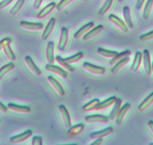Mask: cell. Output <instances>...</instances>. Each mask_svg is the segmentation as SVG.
<instances>
[{
    "label": "cell",
    "mask_w": 153,
    "mask_h": 145,
    "mask_svg": "<svg viewBox=\"0 0 153 145\" xmlns=\"http://www.w3.org/2000/svg\"><path fill=\"white\" fill-rule=\"evenodd\" d=\"M150 144V145H153V142H152V143H150V144Z\"/></svg>",
    "instance_id": "49"
},
{
    "label": "cell",
    "mask_w": 153,
    "mask_h": 145,
    "mask_svg": "<svg viewBox=\"0 0 153 145\" xmlns=\"http://www.w3.org/2000/svg\"><path fill=\"white\" fill-rule=\"evenodd\" d=\"M68 129H69L67 130V135L70 137L74 138L79 135V134H81L84 131V129H85V125L83 123H79L76 126H70Z\"/></svg>",
    "instance_id": "21"
},
{
    "label": "cell",
    "mask_w": 153,
    "mask_h": 145,
    "mask_svg": "<svg viewBox=\"0 0 153 145\" xmlns=\"http://www.w3.org/2000/svg\"><path fill=\"white\" fill-rule=\"evenodd\" d=\"M103 141L102 138H97L94 139V141L91 144V145H100Z\"/></svg>",
    "instance_id": "45"
},
{
    "label": "cell",
    "mask_w": 153,
    "mask_h": 145,
    "mask_svg": "<svg viewBox=\"0 0 153 145\" xmlns=\"http://www.w3.org/2000/svg\"><path fill=\"white\" fill-rule=\"evenodd\" d=\"M25 62L26 64V66L28 67V68L31 71V73H34V75L37 76H40L42 75V71L40 70V69L37 67L35 64V63L34 62L33 59L31 58V57L30 55H26L25 57Z\"/></svg>",
    "instance_id": "13"
},
{
    "label": "cell",
    "mask_w": 153,
    "mask_h": 145,
    "mask_svg": "<svg viewBox=\"0 0 153 145\" xmlns=\"http://www.w3.org/2000/svg\"><path fill=\"white\" fill-rule=\"evenodd\" d=\"M19 25L23 29L31 31H38L43 28V25L40 22H31L25 20L21 21Z\"/></svg>",
    "instance_id": "2"
},
{
    "label": "cell",
    "mask_w": 153,
    "mask_h": 145,
    "mask_svg": "<svg viewBox=\"0 0 153 145\" xmlns=\"http://www.w3.org/2000/svg\"><path fill=\"white\" fill-rule=\"evenodd\" d=\"M11 41V38H10V37H5V38H3L2 40H0V51L3 49V48L5 46L10 44Z\"/></svg>",
    "instance_id": "39"
},
{
    "label": "cell",
    "mask_w": 153,
    "mask_h": 145,
    "mask_svg": "<svg viewBox=\"0 0 153 145\" xmlns=\"http://www.w3.org/2000/svg\"><path fill=\"white\" fill-rule=\"evenodd\" d=\"M9 110L13 112L19 114H28L31 112V108L26 106H20V105L14 104V103H8L7 106Z\"/></svg>",
    "instance_id": "12"
},
{
    "label": "cell",
    "mask_w": 153,
    "mask_h": 145,
    "mask_svg": "<svg viewBox=\"0 0 153 145\" xmlns=\"http://www.w3.org/2000/svg\"><path fill=\"white\" fill-rule=\"evenodd\" d=\"M97 53H98L99 55H102V56L105 57V58H111H111H113L118 52H116V51L108 50V49L100 47L97 49Z\"/></svg>",
    "instance_id": "29"
},
{
    "label": "cell",
    "mask_w": 153,
    "mask_h": 145,
    "mask_svg": "<svg viewBox=\"0 0 153 145\" xmlns=\"http://www.w3.org/2000/svg\"><path fill=\"white\" fill-rule=\"evenodd\" d=\"M45 67H46L47 71L54 73V74L58 75V76H59L62 79H66L67 76H68L67 70H64L62 67H60L57 65H54L53 64H47Z\"/></svg>",
    "instance_id": "3"
},
{
    "label": "cell",
    "mask_w": 153,
    "mask_h": 145,
    "mask_svg": "<svg viewBox=\"0 0 153 145\" xmlns=\"http://www.w3.org/2000/svg\"><path fill=\"white\" fill-rule=\"evenodd\" d=\"M128 62H129V58H128V57H126V58H123V59L120 60V61H117L116 64H114V67H112V69L111 70V73L112 74H116V73H117L123 67H125Z\"/></svg>",
    "instance_id": "24"
},
{
    "label": "cell",
    "mask_w": 153,
    "mask_h": 145,
    "mask_svg": "<svg viewBox=\"0 0 153 145\" xmlns=\"http://www.w3.org/2000/svg\"><path fill=\"white\" fill-rule=\"evenodd\" d=\"M117 100V97L113 96V97H111L109 98H108L107 100H104L102 102H100L99 104L97 105V106L96 107L95 111H102L105 109H108V108L110 107L111 106L114 105V103H115Z\"/></svg>",
    "instance_id": "18"
},
{
    "label": "cell",
    "mask_w": 153,
    "mask_h": 145,
    "mask_svg": "<svg viewBox=\"0 0 153 145\" xmlns=\"http://www.w3.org/2000/svg\"><path fill=\"white\" fill-rule=\"evenodd\" d=\"M83 57H84L83 52H78V53L75 54V55H72V56L67 57V58H64V59H65V61H67L68 64H75V63L79 62V61H81V60L83 58Z\"/></svg>",
    "instance_id": "32"
},
{
    "label": "cell",
    "mask_w": 153,
    "mask_h": 145,
    "mask_svg": "<svg viewBox=\"0 0 153 145\" xmlns=\"http://www.w3.org/2000/svg\"><path fill=\"white\" fill-rule=\"evenodd\" d=\"M54 43L52 41L48 42L47 46L46 49V58L49 64H53L55 62V56H54Z\"/></svg>",
    "instance_id": "19"
},
{
    "label": "cell",
    "mask_w": 153,
    "mask_h": 145,
    "mask_svg": "<svg viewBox=\"0 0 153 145\" xmlns=\"http://www.w3.org/2000/svg\"><path fill=\"white\" fill-rule=\"evenodd\" d=\"M143 64L145 73L149 76L152 73V63L150 59V54L148 49H144L143 52Z\"/></svg>",
    "instance_id": "10"
},
{
    "label": "cell",
    "mask_w": 153,
    "mask_h": 145,
    "mask_svg": "<svg viewBox=\"0 0 153 145\" xmlns=\"http://www.w3.org/2000/svg\"><path fill=\"white\" fill-rule=\"evenodd\" d=\"M83 69L87 71L88 73H91L94 75H98V76H102L105 73V68L103 67H100V66L94 65V64H91L89 62H85L83 63Z\"/></svg>",
    "instance_id": "1"
},
{
    "label": "cell",
    "mask_w": 153,
    "mask_h": 145,
    "mask_svg": "<svg viewBox=\"0 0 153 145\" xmlns=\"http://www.w3.org/2000/svg\"><path fill=\"white\" fill-rule=\"evenodd\" d=\"M47 81L49 83V85L52 87L54 90L55 91V92L57 93L58 95H59L60 97H64L65 96V91L63 88L62 85L60 84V82H58L57 79H55V78L52 77V76H48Z\"/></svg>",
    "instance_id": "6"
},
{
    "label": "cell",
    "mask_w": 153,
    "mask_h": 145,
    "mask_svg": "<svg viewBox=\"0 0 153 145\" xmlns=\"http://www.w3.org/2000/svg\"><path fill=\"white\" fill-rule=\"evenodd\" d=\"M144 2H145V0H137V3H136V6H135L136 9H137V10H140V9L142 8V7H143Z\"/></svg>",
    "instance_id": "43"
},
{
    "label": "cell",
    "mask_w": 153,
    "mask_h": 145,
    "mask_svg": "<svg viewBox=\"0 0 153 145\" xmlns=\"http://www.w3.org/2000/svg\"><path fill=\"white\" fill-rule=\"evenodd\" d=\"M33 132L31 129H28L25 131L24 132L20 133L19 135L13 136L10 138V142L13 144H16L22 143V142L25 141L27 139L29 138L31 135H32Z\"/></svg>",
    "instance_id": "7"
},
{
    "label": "cell",
    "mask_w": 153,
    "mask_h": 145,
    "mask_svg": "<svg viewBox=\"0 0 153 145\" xmlns=\"http://www.w3.org/2000/svg\"><path fill=\"white\" fill-rule=\"evenodd\" d=\"M69 38V31L67 27H62L61 31V36H60L59 42L58 44V50L63 51L67 46L68 43Z\"/></svg>",
    "instance_id": "5"
},
{
    "label": "cell",
    "mask_w": 153,
    "mask_h": 145,
    "mask_svg": "<svg viewBox=\"0 0 153 145\" xmlns=\"http://www.w3.org/2000/svg\"><path fill=\"white\" fill-rule=\"evenodd\" d=\"M131 52L130 50H126L122 52H120V53H117L113 58L111 59V61H109V64L110 65H114L117 61H119L120 60L123 59L124 58H126V57H129L131 55Z\"/></svg>",
    "instance_id": "28"
},
{
    "label": "cell",
    "mask_w": 153,
    "mask_h": 145,
    "mask_svg": "<svg viewBox=\"0 0 153 145\" xmlns=\"http://www.w3.org/2000/svg\"><path fill=\"white\" fill-rule=\"evenodd\" d=\"M14 64L12 62L8 63V64H5V65H4L3 67H1V68H0V80H1L6 74H7V73H10V71H12V70L14 69Z\"/></svg>",
    "instance_id": "31"
},
{
    "label": "cell",
    "mask_w": 153,
    "mask_h": 145,
    "mask_svg": "<svg viewBox=\"0 0 153 145\" xmlns=\"http://www.w3.org/2000/svg\"><path fill=\"white\" fill-rule=\"evenodd\" d=\"M123 15L124 22H125L126 25H127L128 28L132 29V28H134V24H133L132 19H131L130 8L128 6H125V7L123 8Z\"/></svg>",
    "instance_id": "20"
},
{
    "label": "cell",
    "mask_w": 153,
    "mask_h": 145,
    "mask_svg": "<svg viewBox=\"0 0 153 145\" xmlns=\"http://www.w3.org/2000/svg\"><path fill=\"white\" fill-rule=\"evenodd\" d=\"M114 0H105V3L103 4L102 7L100 8V10H99L98 13L100 16H104L109 10H110L111 7L112 5V3H113Z\"/></svg>",
    "instance_id": "36"
},
{
    "label": "cell",
    "mask_w": 153,
    "mask_h": 145,
    "mask_svg": "<svg viewBox=\"0 0 153 145\" xmlns=\"http://www.w3.org/2000/svg\"><path fill=\"white\" fill-rule=\"evenodd\" d=\"M100 102V101L99 99H94V100H91L89 103L84 105L83 107H82V110L85 112H92V111H95L96 107H97V105L99 104Z\"/></svg>",
    "instance_id": "30"
},
{
    "label": "cell",
    "mask_w": 153,
    "mask_h": 145,
    "mask_svg": "<svg viewBox=\"0 0 153 145\" xmlns=\"http://www.w3.org/2000/svg\"><path fill=\"white\" fill-rule=\"evenodd\" d=\"M131 105L130 103H126L124 106H123L120 109L119 112H118L117 115L116 117H115V123H116L117 125H121L123 121L124 118H125L126 115L128 113V111L131 109Z\"/></svg>",
    "instance_id": "9"
},
{
    "label": "cell",
    "mask_w": 153,
    "mask_h": 145,
    "mask_svg": "<svg viewBox=\"0 0 153 145\" xmlns=\"http://www.w3.org/2000/svg\"><path fill=\"white\" fill-rule=\"evenodd\" d=\"M55 22H56V20H55V18H50L49 21L48 22L47 25L45 27L44 30H43V34H42V39H43V40H46V39L49 38V36L51 35V33L52 32V31H53L54 29V27H55Z\"/></svg>",
    "instance_id": "17"
},
{
    "label": "cell",
    "mask_w": 153,
    "mask_h": 145,
    "mask_svg": "<svg viewBox=\"0 0 153 145\" xmlns=\"http://www.w3.org/2000/svg\"><path fill=\"white\" fill-rule=\"evenodd\" d=\"M0 122H1V120H0Z\"/></svg>",
    "instance_id": "51"
},
{
    "label": "cell",
    "mask_w": 153,
    "mask_h": 145,
    "mask_svg": "<svg viewBox=\"0 0 153 145\" xmlns=\"http://www.w3.org/2000/svg\"><path fill=\"white\" fill-rule=\"evenodd\" d=\"M94 27V23L93 22H90L88 23L85 24V25H83L82 27H81L74 34V38L75 39H79L82 37H83V35H85L88 31L91 29L92 28Z\"/></svg>",
    "instance_id": "22"
},
{
    "label": "cell",
    "mask_w": 153,
    "mask_h": 145,
    "mask_svg": "<svg viewBox=\"0 0 153 145\" xmlns=\"http://www.w3.org/2000/svg\"><path fill=\"white\" fill-rule=\"evenodd\" d=\"M85 120L88 123H105L109 120L108 117L102 115H92L86 116Z\"/></svg>",
    "instance_id": "11"
},
{
    "label": "cell",
    "mask_w": 153,
    "mask_h": 145,
    "mask_svg": "<svg viewBox=\"0 0 153 145\" xmlns=\"http://www.w3.org/2000/svg\"><path fill=\"white\" fill-rule=\"evenodd\" d=\"M148 127H149V130L151 131V132L153 134V120H149V122H148Z\"/></svg>",
    "instance_id": "46"
},
{
    "label": "cell",
    "mask_w": 153,
    "mask_h": 145,
    "mask_svg": "<svg viewBox=\"0 0 153 145\" xmlns=\"http://www.w3.org/2000/svg\"><path fill=\"white\" fill-rule=\"evenodd\" d=\"M153 39V30L149 31V32L143 34L140 36V40L141 41H148V40H151Z\"/></svg>",
    "instance_id": "38"
},
{
    "label": "cell",
    "mask_w": 153,
    "mask_h": 145,
    "mask_svg": "<svg viewBox=\"0 0 153 145\" xmlns=\"http://www.w3.org/2000/svg\"><path fill=\"white\" fill-rule=\"evenodd\" d=\"M43 0H34V3H33V7L34 9H39L40 7Z\"/></svg>",
    "instance_id": "42"
},
{
    "label": "cell",
    "mask_w": 153,
    "mask_h": 145,
    "mask_svg": "<svg viewBox=\"0 0 153 145\" xmlns=\"http://www.w3.org/2000/svg\"><path fill=\"white\" fill-rule=\"evenodd\" d=\"M55 7H56V3L55 2L49 3V4L45 6L42 10H40V11L37 13V18L38 19H44V18H46L49 13H52V10L55 8Z\"/></svg>",
    "instance_id": "16"
},
{
    "label": "cell",
    "mask_w": 153,
    "mask_h": 145,
    "mask_svg": "<svg viewBox=\"0 0 153 145\" xmlns=\"http://www.w3.org/2000/svg\"><path fill=\"white\" fill-rule=\"evenodd\" d=\"M123 1H124V0H117L118 2H122Z\"/></svg>",
    "instance_id": "48"
},
{
    "label": "cell",
    "mask_w": 153,
    "mask_h": 145,
    "mask_svg": "<svg viewBox=\"0 0 153 145\" xmlns=\"http://www.w3.org/2000/svg\"><path fill=\"white\" fill-rule=\"evenodd\" d=\"M2 50H3V52H4L5 56L7 57V59L10 60V61H13L16 60V55H15L14 52H13V50H12L10 44H8V45H7V46H4V47L3 48Z\"/></svg>",
    "instance_id": "33"
},
{
    "label": "cell",
    "mask_w": 153,
    "mask_h": 145,
    "mask_svg": "<svg viewBox=\"0 0 153 145\" xmlns=\"http://www.w3.org/2000/svg\"><path fill=\"white\" fill-rule=\"evenodd\" d=\"M73 1H75V0H61L60 2L57 4L55 7H56L57 10H58V12H61L63 10H64V8H65L67 6H68L70 3L73 2Z\"/></svg>",
    "instance_id": "37"
},
{
    "label": "cell",
    "mask_w": 153,
    "mask_h": 145,
    "mask_svg": "<svg viewBox=\"0 0 153 145\" xmlns=\"http://www.w3.org/2000/svg\"><path fill=\"white\" fill-rule=\"evenodd\" d=\"M7 110H8V109H7V106H5V105H4L2 103L0 102V112H1L2 113H6Z\"/></svg>",
    "instance_id": "44"
},
{
    "label": "cell",
    "mask_w": 153,
    "mask_h": 145,
    "mask_svg": "<svg viewBox=\"0 0 153 145\" xmlns=\"http://www.w3.org/2000/svg\"><path fill=\"white\" fill-rule=\"evenodd\" d=\"M31 144L32 145H42L43 144V139L40 136H34L32 138V141H31Z\"/></svg>",
    "instance_id": "40"
},
{
    "label": "cell",
    "mask_w": 153,
    "mask_h": 145,
    "mask_svg": "<svg viewBox=\"0 0 153 145\" xmlns=\"http://www.w3.org/2000/svg\"><path fill=\"white\" fill-rule=\"evenodd\" d=\"M108 19L111 23H113L117 28H119L123 32H127L128 30V27L126 25L125 22L123 21L120 18L114 14H110L108 16Z\"/></svg>",
    "instance_id": "8"
},
{
    "label": "cell",
    "mask_w": 153,
    "mask_h": 145,
    "mask_svg": "<svg viewBox=\"0 0 153 145\" xmlns=\"http://www.w3.org/2000/svg\"><path fill=\"white\" fill-rule=\"evenodd\" d=\"M58 109H59L60 115H61V118H62L64 126H65V128H70L71 126L72 121L68 110H67V108H66V106L64 105H60L59 107H58Z\"/></svg>",
    "instance_id": "4"
},
{
    "label": "cell",
    "mask_w": 153,
    "mask_h": 145,
    "mask_svg": "<svg viewBox=\"0 0 153 145\" xmlns=\"http://www.w3.org/2000/svg\"><path fill=\"white\" fill-rule=\"evenodd\" d=\"M13 1V0H2L1 1H0V10L7 7Z\"/></svg>",
    "instance_id": "41"
},
{
    "label": "cell",
    "mask_w": 153,
    "mask_h": 145,
    "mask_svg": "<svg viewBox=\"0 0 153 145\" xmlns=\"http://www.w3.org/2000/svg\"><path fill=\"white\" fill-rule=\"evenodd\" d=\"M25 1V0H17V1L16 2V4H15L12 7V8L10 9V11H9L10 14L12 15V16H14V15H16V13H17L18 12L21 10V8H22V6H23Z\"/></svg>",
    "instance_id": "34"
},
{
    "label": "cell",
    "mask_w": 153,
    "mask_h": 145,
    "mask_svg": "<svg viewBox=\"0 0 153 145\" xmlns=\"http://www.w3.org/2000/svg\"><path fill=\"white\" fill-rule=\"evenodd\" d=\"M153 6V0H147L146 5L144 7V10H143V18L144 19H148L150 15L151 10H152Z\"/></svg>",
    "instance_id": "35"
},
{
    "label": "cell",
    "mask_w": 153,
    "mask_h": 145,
    "mask_svg": "<svg viewBox=\"0 0 153 145\" xmlns=\"http://www.w3.org/2000/svg\"><path fill=\"white\" fill-rule=\"evenodd\" d=\"M153 103V92L151 93L147 97L144 99L143 101L140 103V104L138 106V110L140 112H144L145 110L148 109L149 106Z\"/></svg>",
    "instance_id": "25"
},
{
    "label": "cell",
    "mask_w": 153,
    "mask_h": 145,
    "mask_svg": "<svg viewBox=\"0 0 153 145\" xmlns=\"http://www.w3.org/2000/svg\"><path fill=\"white\" fill-rule=\"evenodd\" d=\"M103 29V25H99L97 26L94 27V28H91L90 31H88L85 35H83L82 39L84 41H88V40H91L94 37H97Z\"/></svg>",
    "instance_id": "14"
},
{
    "label": "cell",
    "mask_w": 153,
    "mask_h": 145,
    "mask_svg": "<svg viewBox=\"0 0 153 145\" xmlns=\"http://www.w3.org/2000/svg\"><path fill=\"white\" fill-rule=\"evenodd\" d=\"M121 105H122V100L120 98H117L116 101L114 103V107L112 109L111 112H110L108 115L109 120H114L116 117L117 115L118 112H119L120 109L121 108Z\"/></svg>",
    "instance_id": "26"
},
{
    "label": "cell",
    "mask_w": 153,
    "mask_h": 145,
    "mask_svg": "<svg viewBox=\"0 0 153 145\" xmlns=\"http://www.w3.org/2000/svg\"><path fill=\"white\" fill-rule=\"evenodd\" d=\"M142 59H143V53L140 51H137L134 55V61L132 63V65L131 67V70L132 72H137L142 63Z\"/></svg>",
    "instance_id": "23"
},
{
    "label": "cell",
    "mask_w": 153,
    "mask_h": 145,
    "mask_svg": "<svg viewBox=\"0 0 153 145\" xmlns=\"http://www.w3.org/2000/svg\"><path fill=\"white\" fill-rule=\"evenodd\" d=\"M83 1H88V0H83Z\"/></svg>",
    "instance_id": "50"
},
{
    "label": "cell",
    "mask_w": 153,
    "mask_h": 145,
    "mask_svg": "<svg viewBox=\"0 0 153 145\" xmlns=\"http://www.w3.org/2000/svg\"><path fill=\"white\" fill-rule=\"evenodd\" d=\"M55 59L56 60L57 62H58L64 70H67V71L70 72V73H73V72L75 71L74 67H72L71 64H68V63L65 61V59L63 58L61 56H60V55H57L56 57H55Z\"/></svg>",
    "instance_id": "27"
},
{
    "label": "cell",
    "mask_w": 153,
    "mask_h": 145,
    "mask_svg": "<svg viewBox=\"0 0 153 145\" xmlns=\"http://www.w3.org/2000/svg\"><path fill=\"white\" fill-rule=\"evenodd\" d=\"M152 73H153V61L152 63Z\"/></svg>",
    "instance_id": "47"
},
{
    "label": "cell",
    "mask_w": 153,
    "mask_h": 145,
    "mask_svg": "<svg viewBox=\"0 0 153 145\" xmlns=\"http://www.w3.org/2000/svg\"><path fill=\"white\" fill-rule=\"evenodd\" d=\"M113 132L114 129L112 127H107V128L104 129L102 130H100V131L91 132L90 134V138L93 139V140L97 138H103L106 137V136H108Z\"/></svg>",
    "instance_id": "15"
}]
</instances>
